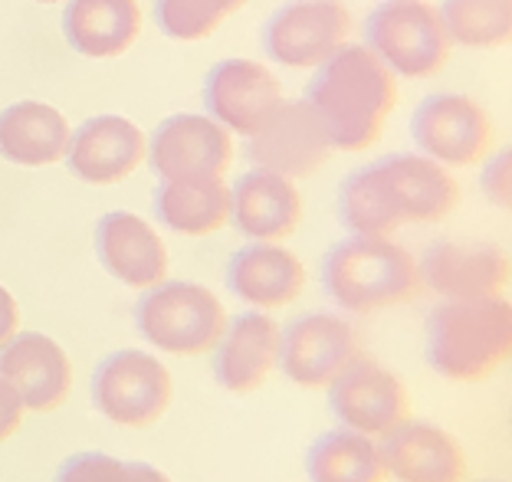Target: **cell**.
<instances>
[{"mask_svg":"<svg viewBox=\"0 0 512 482\" xmlns=\"http://www.w3.org/2000/svg\"><path fill=\"white\" fill-rule=\"evenodd\" d=\"M142 338L165 355L194 358L214 351L227 328V309L197 282H158L135 309Z\"/></svg>","mask_w":512,"mask_h":482,"instance_id":"obj_5","label":"cell"},{"mask_svg":"<svg viewBox=\"0 0 512 482\" xmlns=\"http://www.w3.org/2000/svg\"><path fill=\"white\" fill-rule=\"evenodd\" d=\"M204 102L214 122L224 125L227 132L250 138L283 102V86L263 63L224 60L204 82Z\"/></svg>","mask_w":512,"mask_h":482,"instance_id":"obj_16","label":"cell"},{"mask_svg":"<svg viewBox=\"0 0 512 482\" xmlns=\"http://www.w3.org/2000/svg\"><path fill=\"white\" fill-rule=\"evenodd\" d=\"M0 378L27 410H56L73 391V361L56 338L43 332H17L0 345Z\"/></svg>","mask_w":512,"mask_h":482,"instance_id":"obj_15","label":"cell"},{"mask_svg":"<svg viewBox=\"0 0 512 482\" xmlns=\"http://www.w3.org/2000/svg\"><path fill=\"white\" fill-rule=\"evenodd\" d=\"M227 286L240 302L253 305L256 312H273L302 296L306 266L283 243L253 240L230 260Z\"/></svg>","mask_w":512,"mask_h":482,"instance_id":"obj_21","label":"cell"},{"mask_svg":"<svg viewBox=\"0 0 512 482\" xmlns=\"http://www.w3.org/2000/svg\"><path fill=\"white\" fill-rule=\"evenodd\" d=\"M306 473L312 482H384L381 443L352 427H335L309 446Z\"/></svg>","mask_w":512,"mask_h":482,"instance_id":"obj_26","label":"cell"},{"mask_svg":"<svg viewBox=\"0 0 512 482\" xmlns=\"http://www.w3.org/2000/svg\"><path fill=\"white\" fill-rule=\"evenodd\" d=\"M306 102L322 119L335 151H365L381 138L398 105V76L368 46L345 43L316 69Z\"/></svg>","mask_w":512,"mask_h":482,"instance_id":"obj_2","label":"cell"},{"mask_svg":"<svg viewBox=\"0 0 512 482\" xmlns=\"http://www.w3.org/2000/svg\"><path fill=\"white\" fill-rule=\"evenodd\" d=\"M512 305L506 296L444 299L427 319V361L447 381H483L506 364Z\"/></svg>","mask_w":512,"mask_h":482,"instance_id":"obj_3","label":"cell"},{"mask_svg":"<svg viewBox=\"0 0 512 482\" xmlns=\"http://www.w3.org/2000/svg\"><path fill=\"white\" fill-rule=\"evenodd\" d=\"M444 27L453 43L490 50L512 37V0H444Z\"/></svg>","mask_w":512,"mask_h":482,"instance_id":"obj_27","label":"cell"},{"mask_svg":"<svg viewBox=\"0 0 512 482\" xmlns=\"http://www.w3.org/2000/svg\"><path fill=\"white\" fill-rule=\"evenodd\" d=\"M174 381L165 361L151 351L122 348L109 355L92 374V404L115 427L145 430L165 417Z\"/></svg>","mask_w":512,"mask_h":482,"instance_id":"obj_7","label":"cell"},{"mask_svg":"<svg viewBox=\"0 0 512 482\" xmlns=\"http://www.w3.org/2000/svg\"><path fill=\"white\" fill-rule=\"evenodd\" d=\"M421 286L440 299L503 296L509 282V256L490 240H440L421 256Z\"/></svg>","mask_w":512,"mask_h":482,"instance_id":"obj_14","label":"cell"},{"mask_svg":"<svg viewBox=\"0 0 512 482\" xmlns=\"http://www.w3.org/2000/svg\"><path fill=\"white\" fill-rule=\"evenodd\" d=\"M37 4H60V0H37Z\"/></svg>","mask_w":512,"mask_h":482,"instance_id":"obj_33","label":"cell"},{"mask_svg":"<svg viewBox=\"0 0 512 482\" xmlns=\"http://www.w3.org/2000/svg\"><path fill=\"white\" fill-rule=\"evenodd\" d=\"M483 197L499 210H509L512 204V155L509 148H503L499 155H493L483 168Z\"/></svg>","mask_w":512,"mask_h":482,"instance_id":"obj_30","label":"cell"},{"mask_svg":"<svg viewBox=\"0 0 512 482\" xmlns=\"http://www.w3.org/2000/svg\"><path fill=\"white\" fill-rule=\"evenodd\" d=\"M17 332H20V305L10 296L7 286H0V345H7Z\"/></svg>","mask_w":512,"mask_h":482,"instance_id":"obj_32","label":"cell"},{"mask_svg":"<svg viewBox=\"0 0 512 482\" xmlns=\"http://www.w3.org/2000/svg\"><path fill=\"white\" fill-rule=\"evenodd\" d=\"M247 155L256 168L283 174V178H309L332 155V141L322 119L306 99L279 102L247 141Z\"/></svg>","mask_w":512,"mask_h":482,"instance_id":"obj_11","label":"cell"},{"mask_svg":"<svg viewBox=\"0 0 512 482\" xmlns=\"http://www.w3.org/2000/svg\"><path fill=\"white\" fill-rule=\"evenodd\" d=\"M365 46L404 79H430L450 60V33L424 0H388L365 23Z\"/></svg>","mask_w":512,"mask_h":482,"instance_id":"obj_6","label":"cell"},{"mask_svg":"<svg viewBox=\"0 0 512 482\" xmlns=\"http://www.w3.org/2000/svg\"><path fill=\"white\" fill-rule=\"evenodd\" d=\"M279 345L283 328L266 312H243L227 322L217 342L214 374L217 384L230 394H253L266 384V378L279 368Z\"/></svg>","mask_w":512,"mask_h":482,"instance_id":"obj_18","label":"cell"},{"mask_svg":"<svg viewBox=\"0 0 512 482\" xmlns=\"http://www.w3.org/2000/svg\"><path fill=\"white\" fill-rule=\"evenodd\" d=\"M460 201V184L424 155H391L342 181V223L355 237H391L404 223H440Z\"/></svg>","mask_w":512,"mask_h":482,"instance_id":"obj_1","label":"cell"},{"mask_svg":"<svg viewBox=\"0 0 512 482\" xmlns=\"http://www.w3.org/2000/svg\"><path fill=\"white\" fill-rule=\"evenodd\" d=\"M96 253L106 273L145 292L168 276V250L151 223L132 210H112L96 227Z\"/></svg>","mask_w":512,"mask_h":482,"instance_id":"obj_20","label":"cell"},{"mask_svg":"<svg viewBox=\"0 0 512 482\" xmlns=\"http://www.w3.org/2000/svg\"><path fill=\"white\" fill-rule=\"evenodd\" d=\"M384 469L398 482H467L470 463L460 440L434 423L407 417L381 443Z\"/></svg>","mask_w":512,"mask_h":482,"instance_id":"obj_19","label":"cell"},{"mask_svg":"<svg viewBox=\"0 0 512 482\" xmlns=\"http://www.w3.org/2000/svg\"><path fill=\"white\" fill-rule=\"evenodd\" d=\"M352 14L342 0H293L266 23V53L289 69H319L345 46Z\"/></svg>","mask_w":512,"mask_h":482,"instance_id":"obj_12","label":"cell"},{"mask_svg":"<svg viewBox=\"0 0 512 482\" xmlns=\"http://www.w3.org/2000/svg\"><path fill=\"white\" fill-rule=\"evenodd\" d=\"M142 33L138 0H73L63 14V37L86 60L122 56Z\"/></svg>","mask_w":512,"mask_h":482,"instance_id":"obj_23","label":"cell"},{"mask_svg":"<svg viewBox=\"0 0 512 482\" xmlns=\"http://www.w3.org/2000/svg\"><path fill=\"white\" fill-rule=\"evenodd\" d=\"M329 407L342 427L375 440H384L411 417V397L401 378L368 355H358L329 384Z\"/></svg>","mask_w":512,"mask_h":482,"instance_id":"obj_10","label":"cell"},{"mask_svg":"<svg viewBox=\"0 0 512 482\" xmlns=\"http://www.w3.org/2000/svg\"><path fill=\"white\" fill-rule=\"evenodd\" d=\"M148 138L135 122L122 115H96L69 138L66 164L79 181L106 187L119 184L145 161Z\"/></svg>","mask_w":512,"mask_h":482,"instance_id":"obj_17","label":"cell"},{"mask_svg":"<svg viewBox=\"0 0 512 482\" xmlns=\"http://www.w3.org/2000/svg\"><path fill=\"white\" fill-rule=\"evenodd\" d=\"M247 4V0H158L155 17L158 27L171 40H207L230 14Z\"/></svg>","mask_w":512,"mask_h":482,"instance_id":"obj_28","label":"cell"},{"mask_svg":"<svg viewBox=\"0 0 512 482\" xmlns=\"http://www.w3.org/2000/svg\"><path fill=\"white\" fill-rule=\"evenodd\" d=\"M155 214L181 237H207L230 220V187L224 178L161 181Z\"/></svg>","mask_w":512,"mask_h":482,"instance_id":"obj_25","label":"cell"},{"mask_svg":"<svg viewBox=\"0 0 512 482\" xmlns=\"http://www.w3.org/2000/svg\"><path fill=\"white\" fill-rule=\"evenodd\" d=\"M411 135L424 158L444 168H470L493 148L496 128L476 99L463 92H437L417 105Z\"/></svg>","mask_w":512,"mask_h":482,"instance_id":"obj_8","label":"cell"},{"mask_svg":"<svg viewBox=\"0 0 512 482\" xmlns=\"http://www.w3.org/2000/svg\"><path fill=\"white\" fill-rule=\"evenodd\" d=\"M322 286L342 312L368 315L414 299L421 292V269L401 243L352 237L325 256Z\"/></svg>","mask_w":512,"mask_h":482,"instance_id":"obj_4","label":"cell"},{"mask_svg":"<svg viewBox=\"0 0 512 482\" xmlns=\"http://www.w3.org/2000/svg\"><path fill=\"white\" fill-rule=\"evenodd\" d=\"M23 414H27V407L20 404L14 387L0 378V443L10 440L23 427Z\"/></svg>","mask_w":512,"mask_h":482,"instance_id":"obj_31","label":"cell"},{"mask_svg":"<svg viewBox=\"0 0 512 482\" xmlns=\"http://www.w3.org/2000/svg\"><path fill=\"white\" fill-rule=\"evenodd\" d=\"M362 355L355 325L335 312L302 315L283 332L279 368L293 384L322 391Z\"/></svg>","mask_w":512,"mask_h":482,"instance_id":"obj_13","label":"cell"},{"mask_svg":"<svg viewBox=\"0 0 512 482\" xmlns=\"http://www.w3.org/2000/svg\"><path fill=\"white\" fill-rule=\"evenodd\" d=\"M56 482H171L151 463H125L109 453H76L60 466Z\"/></svg>","mask_w":512,"mask_h":482,"instance_id":"obj_29","label":"cell"},{"mask_svg":"<svg viewBox=\"0 0 512 482\" xmlns=\"http://www.w3.org/2000/svg\"><path fill=\"white\" fill-rule=\"evenodd\" d=\"M145 158L161 181L224 178L234 164V138L211 115L181 112L155 128Z\"/></svg>","mask_w":512,"mask_h":482,"instance_id":"obj_9","label":"cell"},{"mask_svg":"<svg viewBox=\"0 0 512 482\" xmlns=\"http://www.w3.org/2000/svg\"><path fill=\"white\" fill-rule=\"evenodd\" d=\"M73 128L46 102H14L0 112V158L20 168H46L66 158Z\"/></svg>","mask_w":512,"mask_h":482,"instance_id":"obj_24","label":"cell"},{"mask_svg":"<svg viewBox=\"0 0 512 482\" xmlns=\"http://www.w3.org/2000/svg\"><path fill=\"white\" fill-rule=\"evenodd\" d=\"M230 220L243 237L279 243L299 227L302 194L283 174L253 168L230 191Z\"/></svg>","mask_w":512,"mask_h":482,"instance_id":"obj_22","label":"cell"}]
</instances>
